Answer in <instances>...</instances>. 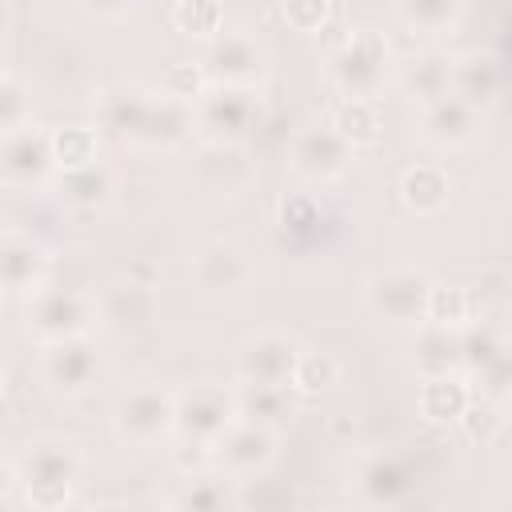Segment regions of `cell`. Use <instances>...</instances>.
<instances>
[{"label": "cell", "instance_id": "836d02e7", "mask_svg": "<svg viewBox=\"0 0 512 512\" xmlns=\"http://www.w3.org/2000/svg\"><path fill=\"white\" fill-rule=\"evenodd\" d=\"M476 376H480L484 392H492V396H512V348H504L500 356H492Z\"/></svg>", "mask_w": 512, "mask_h": 512}, {"label": "cell", "instance_id": "7a4b0ae2", "mask_svg": "<svg viewBox=\"0 0 512 512\" xmlns=\"http://www.w3.org/2000/svg\"><path fill=\"white\" fill-rule=\"evenodd\" d=\"M16 488L24 492V500L32 508H56L68 500V488L76 480V452L68 444H56V440H40V444H28L16 460Z\"/></svg>", "mask_w": 512, "mask_h": 512}, {"label": "cell", "instance_id": "52a82bcc", "mask_svg": "<svg viewBox=\"0 0 512 512\" xmlns=\"http://www.w3.org/2000/svg\"><path fill=\"white\" fill-rule=\"evenodd\" d=\"M300 364V344L284 332H256L236 352V372L244 384H292Z\"/></svg>", "mask_w": 512, "mask_h": 512}, {"label": "cell", "instance_id": "3957f363", "mask_svg": "<svg viewBox=\"0 0 512 512\" xmlns=\"http://www.w3.org/2000/svg\"><path fill=\"white\" fill-rule=\"evenodd\" d=\"M192 116L208 144H240L260 116V100L252 84H212L192 104Z\"/></svg>", "mask_w": 512, "mask_h": 512}, {"label": "cell", "instance_id": "44dd1931", "mask_svg": "<svg viewBox=\"0 0 512 512\" xmlns=\"http://www.w3.org/2000/svg\"><path fill=\"white\" fill-rule=\"evenodd\" d=\"M352 148H364V144H376L380 140V108H376V96H344L336 108H332V120H328Z\"/></svg>", "mask_w": 512, "mask_h": 512}, {"label": "cell", "instance_id": "7402d4cb", "mask_svg": "<svg viewBox=\"0 0 512 512\" xmlns=\"http://www.w3.org/2000/svg\"><path fill=\"white\" fill-rule=\"evenodd\" d=\"M356 488H360V496L368 504H396L404 496V488H408V476H404V468H400L396 456H372L360 468Z\"/></svg>", "mask_w": 512, "mask_h": 512}, {"label": "cell", "instance_id": "cb8c5ba5", "mask_svg": "<svg viewBox=\"0 0 512 512\" xmlns=\"http://www.w3.org/2000/svg\"><path fill=\"white\" fill-rule=\"evenodd\" d=\"M112 180L100 164H80V168H64L60 172V200L72 208H96L104 204Z\"/></svg>", "mask_w": 512, "mask_h": 512}, {"label": "cell", "instance_id": "d4e9b609", "mask_svg": "<svg viewBox=\"0 0 512 512\" xmlns=\"http://www.w3.org/2000/svg\"><path fill=\"white\" fill-rule=\"evenodd\" d=\"M400 192H404V204L416 208V212H440L448 204V176L432 164H420L412 172H404L400 180Z\"/></svg>", "mask_w": 512, "mask_h": 512}, {"label": "cell", "instance_id": "d590c367", "mask_svg": "<svg viewBox=\"0 0 512 512\" xmlns=\"http://www.w3.org/2000/svg\"><path fill=\"white\" fill-rule=\"evenodd\" d=\"M208 484H212V480H200V488H196V492H188V496H184V504H192V508H204V504H224V492H220V488L212 492Z\"/></svg>", "mask_w": 512, "mask_h": 512}, {"label": "cell", "instance_id": "8992f818", "mask_svg": "<svg viewBox=\"0 0 512 512\" xmlns=\"http://www.w3.org/2000/svg\"><path fill=\"white\" fill-rule=\"evenodd\" d=\"M368 304L376 308V316L396 324L428 320L432 280L420 268H384L380 276L368 280Z\"/></svg>", "mask_w": 512, "mask_h": 512}, {"label": "cell", "instance_id": "603a6c76", "mask_svg": "<svg viewBox=\"0 0 512 512\" xmlns=\"http://www.w3.org/2000/svg\"><path fill=\"white\" fill-rule=\"evenodd\" d=\"M468 388L448 372V376H424V388H420V412L436 424H448V420H460L464 408H468Z\"/></svg>", "mask_w": 512, "mask_h": 512}, {"label": "cell", "instance_id": "e575fe53", "mask_svg": "<svg viewBox=\"0 0 512 512\" xmlns=\"http://www.w3.org/2000/svg\"><path fill=\"white\" fill-rule=\"evenodd\" d=\"M280 8H284V20L300 32H316L328 16V0H284Z\"/></svg>", "mask_w": 512, "mask_h": 512}, {"label": "cell", "instance_id": "4316f807", "mask_svg": "<svg viewBox=\"0 0 512 512\" xmlns=\"http://www.w3.org/2000/svg\"><path fill=\"white\" fill-rule=\"evenodd\" d=\"M400 16L408 28L420 32H444L460 16V0H400Z\"/></svg>", "mask_w": 512, "mask_h": 512}, {"label": "cell", "instance_id": "d6a6232c", "mask_svg": "<svg viewBox=\"0 0 512 512\" xmlns=\"http://www.w3.org/2000/svg\"><path fill=\"white\" fill-rule=\"evenodd\" d=\"M176 24H180L184 32H200V36L220 32V8H216L212 0H184V4L176 8Z\"/></svg>", "mask_w": 512, "mask_h": 512}, {"label": "cell", "instance_id": "5bb4252c", "mask_svg": "<svg viewBox=\"0 0 512 512\" xmlns=\"http://www.w3.org/2000/svg\"><path fill=\"white\" fill-rule=\"evenodd\" d=\"M264 72V52L244 32H220L208 48V76L216 84H252Z\"/></svg>", "mask_w": 512, "mask_h": 512}, {"label": "cell", "instance_id": "1f68e13d", "mask_svg": "<svg viewBox=\"0 0 512 512\" xmlns=\"http://www.w3.org/2000/svg\"><path fill=\"white\" fill-rule=\"evenodd\" d=\"M460 348H464V368L468 372H480L492 356H500L508 344L492 332V328H472L468 336H460Z\"/></svg>", "mask_w": 512, "mask_h": 512}, {"label": "cell", "instance_id": "6da1fadb", "mask_svg": "<svg viewBox=\"0 0 512 512\" xmlns=\"http://www.w3.org/2000/svg\"><path fill=\"white\" fill-rule=\"evenodd\" d=\"M96 320V296L80 292V288H56V284H40L36 292L24 296V328L28 336L52 344V340H68V336H84Z\"/></svg>", "mask_w": 512, "mask_h": 512}, {"label": "cell", "instance_id": "7c38bea8", "mask_svg": "<svg viewBox=\"0 0 512 512\" xmlns=\"http://www.w3.org/2000/svg\"><path fill=\"white\" fill-rule=\"evenodd\" d=\"M56 164V144L36 124L4 132V180L8 184H40Z\"/></svg>", "mask_w": 512, "mask_h": 512}, {"label": "cell", "instance_id": "ffe728a7", "mask_svg": "<svg viewBox=\"0 0 512 512\" xmlns=\"http://www.w3.org/2000/svg\"><path fill=\"white\" fill-rule=\"evenodd\" d=\"M240 416L256 424H280L296 412V384H244L240 388Z\"/></svg>", "mask_w": 512, "mask_h": 512}, {"label": "cell", "instance_id": "8d00e7d4", "mask_svg": "<svg viewBox=\"0 0 512 512\" xmlns=\"http://www.w3.org/2000/svg\"><path fill=\"white\" fill-rule=\"evenodd\" d=\"M88 12H96V16H120L132 0H80Z\"/></svg>", "mask_w": 512, "mask_h": 512}, {"label": "cell", "instance_id": "f546056e", "mask_svg": "<svg viewBox=\"0 0 512 512\" xmlns=\"http://www.w3.org/2000/svg\"><path fill=\"white\" fill-rule=\"evenodd\" d=\"M472 312V300L464 288H432V304H428V320L444 324V328H456L464 324Z\"/></svg>", "mask_w": 512, "mask_h": 512}, {"label": "cell", "instance_id": "484cf974", "mask_svg": "<svg viewBox=\"0 0 512 512\" xmlns=\"http://www.w3.org/2000/svg\"><path fill=\"white\" fill-rule=\"evenodd\" d=\"M456 364H464L460 336H452L444 324H436L432 332H424V336H420L416 368H420L424 376H448V372H456Z\"/></svg>", "mask_w": 512, "mask_h": 512}, {"label": "cell", "instance_id": "9a60e30c", "mask_svg": "<svg viewBox=\"0 0 512 512\" xmlns=\"http://www.w3.org/2000/svg\"><path fill=\"white\" fill-rule=\"evenodd\" d=\"M0 268H4V288L16 296H28L48 280V248L32 236L8 232L4 252H0Z\"/></svg>", "mask_w": 512, "mask_h": 512}, {"label": "cell", "instance_id": "277c9868", "mask_svg": "<svg viewBox=\"0 0 512 512\" xmlns=\"http://www.w3.org/2000/svg\"><path fill=\"white\" fill-rule=\"evenodd\" d=\"M388 40L376 28H356L332 56V80L344 96H376L388 76Z\"/></svg>", "mask_w": 512, "mask_h": 512}, {"label": "cell", "instance_id": "ac0fdd59", "mask_svg": "<svg viewBox=\"0 0 512 512\" xmlns=\"http://www.w3.org/2000/svg\"><path fill=\"white\" fill-rule=\"evenodd\" d=\"M400 88L408 92L412 104L428 108L452 92V60L440 52H420L408 64H400Z\"/></svg>", "mask_w": 512, "mask_h": 512}, {"label": "cell", "instance_id": "5b68a950", "mask_svg": "<svg viewBox=\"0 0 512 512\" xmlns=\"http://www.w3.org/2000/svg\"><path fill=\"white\" fill-rule=\"evenodd\" d=\"M236 420H240V400L220 384H192L188 392L176 396V428L192 444L212 448Z\"/></svg>", "mask_w": 512, "mask_h": 512}, {"label": "cell", "instance_id": "9c48e42d", "mask_svg": "<svg viewBox=\"0 0 512 512\" xmlns=\"http://www.w3.org/2000/svg\"><path fill=\"white\" fill-rule=\"evenodd\" d=\"M352 152L356 148L332 124H316V128H304V132L292 136L288 164L304 180H332L352 164Z\"/></svg>", "mask_w": 512, "mask_h": 512}, {"label": "cell", "instance_id": "8fae6325", "mask_svg": "<svg viewBox=\"0 0 512 512\" xmlns=\"http://www.w3.org/2000/svg\"><path fill=\"white\" fill-rule=\"evenodd\" d=\"M100 376V352L88 344V336H68V340H52L44 348V380L64 392V396H80L92 388V380Z\"/></svg>", "mask_w": 512, "mask_h": 512}, {"label": "cell", "instance_id": "4fadbf2b", "mask_svg": "<svg viewBox=\"0 0 512 512\" xmlns=\"http://www.w3.org/2000/svg\"><path fill=\"white\" fill-rule=\"evenodd\" d=\"M420 132L424 140L440 144V148H460V144H472L476 132H480V108L460 100L456 92H448L444 100L420 108Z\"/></svg>", "mask_w": 512, "mask_h": 512}, {"label": "cell", "instance_id": "30bf717a", "mask_svg": "<svg viewBox=\"0 0 512 512\" xmlns=\"http://www.w3.org/2000/svg\"><path fill=\"white\" fill-rule=\"evenodd\" d=\"M276 440H272V428L268 424H256V420H236L208 452H212V460L232 476V480H248V476H256V472H264L268 468V460H272V448Z\"/></svg>", "mask_w": 512, "mask_h": 512}, {"label": "cell", "instance_id": "ba28073f", "mask_svg": "<svg viewBox=\"0 0 512 512\" xmlns=\"http://www.w3.org/2000/svg\"><path fill=\"white\" fill-rule=\"evenodd\" d=\"M168 428H176V400L160 388H136L116 404V436L124 444L148 448Z\"/></svg>", "mask_w": 512, "mask_h": 512}, {"label": "cell", "instance_id": "74e56055", "mask_svg": "<svg viewBox=\"0 0 512 512\" xmlns=\"http://www.w3.org/2000/svg\"><path fill=\"white\" fill-rule=\"evenodd\" d=\"M508 412H512V396H508Z\"/></svg>", "mask_w": 512, "mask_h": 512}, {"label": "cell", "instance_id": "2e32d148", "mask_svg": "<svg viewBox=\"0 0 512 512\" xmlns=\"http://www.w3.org/2000/svg\"><path fill=\"white\" fill-rule=\"evenodd\" d=\"M192 276L204 292H236L252 280V260L236 244H208V248H200Z\"/></svg>", "mask_w": 512, "mask_h": 512}, {"label": "cell", "instance_id": "83f0119b", "mask_svg": "<svg viewBox=\"0 0 512 512\" xmlns=\"http://www.w3.org/2000/svg\"><path fill=\"white\" fill-rule=\"evenodd\" d=\"M0 120H4V132H16V128H24V124H32V96H28V88L20 84V76L16 72H4V80H0Z\"/></svg>", "mask_w": 512, "mask_h": 512}, {"label": "cell", "instance_id": "e0dca14e", "mask_svg": "<svg viewBox=\"0 0 512 512\" xmlns=\"http://www.w3.org/2000/svg\"><path fill=\"white\" fill-rule=\"evenodd\" d=\"M500 84H504V72L492 52H464L460 60H452V92L476 104L480 112L500 96Z\"/></svg>", "mask_w": 512, "mask_h": 512}, {"label": "cell", "instance_id": "4dcf8cb0", "mask_svg": "<svg viewBox=\"0 0 512 512\" xmlns=\"http://www.w3.org/2000/svg\"><path fill=\"white\" fill-rule=\"evenodd\" d=\"M332 380H336V360L332 356H324V352H300V364H296V376H292V384L300 392H320Z\"/></svg>", "mask_w": 512, "mask_h": 512}, {"label": "cell", "instance_id": "f1b7e54d", "mask_svg": "<svg viewBox=\"0 0 512 512\" xmlns=\"http://www.w3.org/2000/svg\"><path fill=\"white\" fill-rule=\"evenodd\" d=\"M56 144V164L60 168H80V164H96V132L92 128H64L52 136Z\"/></svg>", "mask_w": 512, "mask_h": 512}, {"label": "cell", "instance_id": "d6986e66", "mask_svg": "<svg viewBox=\"0 0 512 512\" xmlns=\"http://www.w3.org/2000/svg\"><path fill=\"white\" fill-rule=\"evenodd\" d=\"M148 104L152 96L136 92V88H108L100 92V124L116 136H144V120H148Z\"/></svg>", "mask_w": 512, "mask_h": 512}]
</instances>
